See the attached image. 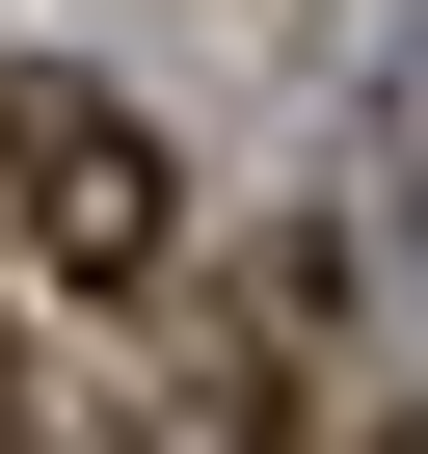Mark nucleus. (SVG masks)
Returning a JSON list of instances; mask_svg holds the SVG:
<instances>
[{"label": "nucleus", "instance_id": "nucleus-2", "mask_svg": "<svg viewBox=\"0 0 428 454\" xmlns=\"http://www.w3.org/2000/svg\"><path fill=\"white\" fill-rule=\"evenodd\" d=\"M0 454H28V401H0Z\"/></svg>", "mask_w": 428, "mask_h": 454}, {"label": "nucleus", "instance_id": "nucleus-1", "mask_svg": "<svg viewBox=\"0 0 428 454\" xmlns=\"http://www.w3.org/2000/svg\"><path fill=\"white\" fill-rule=\"evenodd\" d=\"M0 241H28L54 294H107V321H134V294L187 268V160H161L107 81H0Z\"/></svg>", "mask_w": 428, "mask_h": 454}]
</instances>
